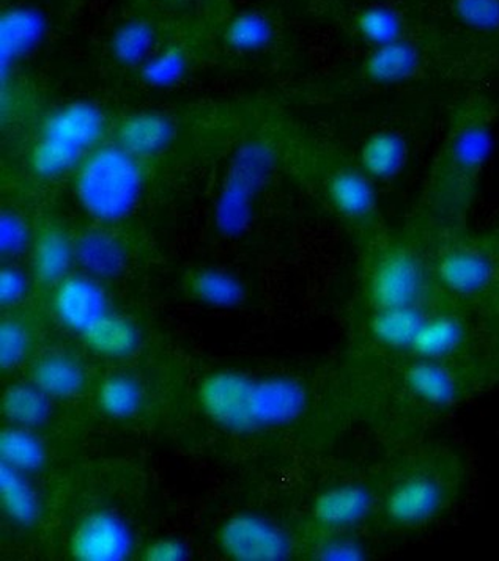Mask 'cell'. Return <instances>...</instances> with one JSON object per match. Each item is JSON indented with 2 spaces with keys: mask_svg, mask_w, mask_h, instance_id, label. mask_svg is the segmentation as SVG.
<instances>
[{
  "mask_svg": "<svg viewBox=\"0 0 499 561\" xmlns=\"http://www.w3.org/2000/svg\"><path fill=\"white\" fill-rule=\"evenodd\" d=\"M0 505L20 527H34L42 514L37 491L23 472L0 462Z\"/></svg>",
  "mask_w": 499,
  "mask_h": 561,
  "instance_id": "ffe728a7",
  "label": "cell"
},
{
  "mask_svg": "<svg viewBox=\"0 0 499 561\" xmlns=\"http://www.w3.org/2000/svg\"><path fill=\"white\" fill-rule=\"evenodd\" d=\"M318 559L324 561H364L367 559L364 546L353 538H332L321 545Z\"/></svg>",
  "mask_w": 499,
  "mask_h": 561,
  "instance_id": "8d00e7d4",
  "label": "cell"
},
{
  "mask_svg": "<svg viewBox=\"0 0 499 561\" xmlns=\"http://www.w3.org/2000/svg\"><path fill=\"white\" fill-rule=\"evenodd\" d=\"M199 407L219 428L237 434L282 428L306 412L305 386L287 376L254 378L241 371H216L199 387Z\"/></svg>",
  "mask_w": 499,
  "mask_h": 561,
  "instance_id": "6da1fadb",
  "label": "cell"
},
{
  "mask_svg": "<svg viewBox=\"0 0 499 561\" xmlns=\"http://www.w3.org/2000/svg\"><path fill=\"white\" fill-rule=\"evenodd\" d=\"M104 115L89 101L65 104L43 122L31 151V169L38 179L56 180L76 170L100 147Z\"/></svg>",
  "mask_w": 499,
  "mask_h": 561,
  "instance_id": "3957f363",
  "label": "cell"
},
{
  "mask_svg": "<svg viewBox=\"0 0 499 561\" xmlns=\"http://www.w3.org/2000/svg\"><path fill=\"white\" fill-rule=\"evenodd\" d=\"M53 311L59 323L73 334L84 335L111 313L106 289L90 275H68L56 285Z\"/></svg>",
  "mask_w": 499,
  "mask_h": 561,
  "instance_id": "52a82bcc",
  "label": "cell"
},
{
  "mask_svg": "<svg viewBox=\"0 0 499 561\" xmlns=\"http://www.w3.org/2000/svg\"><path fill=\"white\" fill-rule=\"evenodd\" d=\"M118 145L137 159L165 153L175 139L172 119L159 112H137L121 123Z\"/></svg>",
  "mask_w": 499,
  "mask_h": 561,
  "instance_id": "7c38bea8",
  "label": "cell"
},
{
  "mask_svg": "<svg viewBox=\"0 0 499 561\" xmlns=\"http://www.w3.org/2000/svg\"><path fill=\"white\" fill-rule=\"evenodd\" d=\"M329 201L342 216L363 219L377 205V194L371 176L356 170H342L329 181Z\"/></svg>",
  "mask_w": 499,
  "mask_h": 561,
  "instance_id": "7402d4cb",
  "label": "cell"
},
{
  "mask_svg": "<svg viewBox=\"0 0 499 561\" xmlns=\"http://www.w3.org/2000/svg\"><path fill=\"white\" fill-rule=\"evenodd\" d=\"M424 289L421 263L408 252H393L375 267L372 299L378 309L415 307Z\"/></svg>",
  "mask_w": 499,
  "mask_h": 561,
  "instance_id": "ba28073f",
  "label": "cell"
},
{
  "mask_svg": "<svg viewBox=\"0 0 499 561\" xmlns=\"http://www.w3.org/2000/svg\"><path fill=\"white\" fill-rule=\"evenodd\" d=\"M195 298L213 309H235L245 299L240 278L223 270H202L191 280Z\"/></svg>",
  "mask_w": 499,
  "mask_h": 561,
  "instance_id": "f1b7e54d",
  "label": "cell"
},
{
  "mask_svg": "<svg viewBox=\"0 0 499 561\" xmlns=\"http://www.w3.org/2000/svg\"><path fill=\"white\" fill-rule=\"evenodd\" d=\"M443 505V488L435 478L416 476L400 481L386 497V514L399 526H419L432 519Z\"/></svg>",
  "mask_w": 499,
  "mask_h": 561,
  "instance_id": "30bf717a",
  "label": "cell"
},
{
  "mask_svg": "<svg viewBox=\"0 0 499 561\" xmlns=\"http://www.w3.org/2000/svg\"><path fill=\"white\" fill-rule=\"evenodd\" d=\"M495 139L484 125H469L463 128L452 145V158L458 168L475 172L487 164L494 153Z\"/></svg>",
  "mask_w": 499,
  "mask_h": 561,
  "instance_id": "f546056e",
  "label": "cell"
},
{
  "mask_svg": "<svg viewBox=\"0 0 499 561\" xmlns=\"http://www.w3.org/2000/svg\"><path fill=\"white\" fill-rule=\"evenodd\" d=\"M75 172L76 202L87 216L117 224L135 213L143 197L144 170L121 145H100Z\"/></svg>",
  "mask_w": 499,
  "mask_h": 561,
  "instance_id": "7a4b0ae2",
  "label": "cell"
},
{
  "mask_svg": "<svg viewBox=\"0 0 499 561\" xmlns=\"http://www.w3.org/2000/svg\"><path fill=\"white\" fill-rule=\"evenodd\" d=\"M358 31L365 42L377 46L389 45L402 38V18L396 10L385 5L368 7L358 18Z\"/></svg>",
  "mask_w": 499,
  "mask_h": 561,
  "instance_id": "1f68e13d",
  "label": "cell"
},
{
  "mask_svg": "<svg viewBox=\"0 0 499 561\" xmlns=\"http://www.w3.org/2000/svg\"><path fill=\"white\" fill-rule=\"evenodd\" d=\"M186 67V57L182 50L168 48L154 54L140 67V72L148 85L155 87V89H169L182 81Z\"/></svg>",
  "mask_w": 499,
  "mask_h": 561,
  "instance_id": "d6a6232c",
  "label": "cell"
},
{
  "mask_svg": "<svg viewBox=\"0 0 499 561\" xmlns=\"http://www.w3.org/2000/svg\"><path fill=\"white\" fill-rule=\"evenodd\" d=\"M273 39V25L263 14H238L226 28V42L238 53H257L265 49Z\"/></svg>",
  "mask_w": 499,
  "mask_h": 561,
  "instance_id": "4dcf8cb0",
  "label": "cell"
},
{
  "mask_svg": "<svg viewBox=\"0 0 499 561\" xmlns=\"http://www.w3.org/2000/svg\"><path fill=\"white\" fill-rule=\"evenodd\" d=\"M70 550L79 561H125L135 550V535L121 514L97 510L79 520Z\"/></svg>",
  "mask_w": 499,
  "mask_h": 561,
  "instance_id": "8992f818",
  "label": "cell"
},
{
  "mask_svg": "<svg viewBox=\"0 0 499 561\" xmlns=\"http://www.w3.org/2000/svg\"><path fill=\"white\" fill-rule=\"evenodd\" d=\"M32 382L50 398L68 400L84 393V367L70 354L50 353L39 357L32 368Z\"/></svg>",
  "mask_w": 499,
  "mask_h": 561,
  "instance_id": "9a60e30c",
  "label": "cell"
},
{
  "mask_svg": "<svg viewBox=\"0 0 499 561\" xmlns=\"http://www.w3.org/2000/svg\"><path fill=\"white\" fill-rule=\"evenodd\" d=\"M462 342L463 328L455 318H427L411 351L427 360H441L452 356Z\"/></svg>",
  "mask_w": 499,
  "mask_h": 561,
  "instance_id": "83f0119b",
  "label": "cell"
},
{
  "mask_svg": "<svg viewBox=\"0 0 499 561\" xmlns=\"http://www.w3.org/2000/svg\"><path fill=\"white\" fill-rule=\"evenodd\" d=\"M220 550L235 561H284L292 542L284 530L259 514L229 517L219 530Z\"/></svg>",
  "mask_w": 499,
  "mask_h": 561,
  "instance_id": "5b68a950",
  "label": "cell"
},
{
  "mask_svg": "<svg viewBox=\"0 0 499 561\" xmlns=\"http://www.w3.org/2000/svg\"><path fill=\"white\" fill-rule=\"evenodd\" d=\"M426 320L424 313L416 306L378 309L371 331L379 345L389 350H411Z\"/></svg>",
  "mask_w": 499,
  "mask_h": 561,
  "instance_id": "cb8c5ba5",
  "label": "cell"
},
{
  "mask_svg": "<svg viewBox=\"0 0 499 561\" xmlns=\"http://www.w3.org/2000/svg\"><path fill=\"white\" fill-rule=\"evenodd\" d=\"M29 291L27 277L18 267L5 266L0 271V304L3 307L18 306Z\"/></svg>",
  "mask_w": 499,
  "mask_h": 561,
  "instance_id": "74e56055",
  "label": "cell"
},
{
  "mask_svg": "<svg viewBox=\"0 0 499 561\" xmlns=\"http://www.w3.org/2000/svg\"><path fill=\"white\" fill-rule=\"evenodd\" d=\"M421 67V54L407 39L377 46L365 61L368 78L379 85H397L410 81Z\"/></svg>",
  "mask_w": 499,
  "mask_h": 561,
  "instance_id": "2e32d148",
  "label": "cell"
},
{
  "mask_svg": "<svg viewBox=\"0 0 499 561\" xmlns=\"http://www.w3.org/2000/svg\"><path fill=\"white\" fill-rule=\"evenodd\" d=\"M273 150L246 142L235 151L215 205V226L227 238H240L252 226L256 198L273 175Z\"/></svg>",
  "mask_w": 499,
  "mask_h": 561,
  "instance_id": "277c9868",
  "label": "cell"
},
{
  "mask_svg": "<svg viewBox=\"0 0 499 561\" xmlns=\"http://www.w3.org/2000/svg\"><path fill=\"white\" fill-rule=\"evenodd\" d=\"M190 556L182 539L159 538L151 542L146 550L148 561H184Z\"/></svg>",
  "mask_w": 499,
  "mask_h": 561,
  "instance_id": "f35d334b",
  "label": "cell"
},
{
  "mask_svg": "<svg viewBox=\"0 0 499 561\" xmlns=\"http://www.w3.org/2000/svg\"><path fill=\"white\" fill-rule=\"evenodd\" d=\"M45 444L32 430L14 426L0 434V462L23 473L38 472L46 465Z\"/></svg>",
  "mask_w": 499,
  "mask_h": 561,
  "instance_id": "4316f807",
  "label": "cell"
},
{
  "mask_svg": "<svg viewBox=\"0 0 499 561\" xmlns=\"http://www.w3.org/2000/svg\"><path fill=\"white\" fill-rule=\"evenodd\" d=\"M157 34L144 20H129L115 28L111 38L114 59L125 67H143L154 56Z\"/></svg>",
  "mask_w": 499,
  "mask_h": 561,
  "instance_id": "484cf974",
  "label": "cell"
},
{
  "mask_svg": "<svg viewBox=\"0 0 499 561\" xmlns=\"http://www.w3.org/2000/svg\"><path fill=\"white\" fill-rule=\"evenodd\" d=\"M48 31L45 14L32 7H12L0 16V75L38 48Z\"/></svg>",
  "mask_w": 499,
  "mask_h": 561,
  "instance_id": "9c48e42d",
  "label": "cell"
},
{
  "mask_svg": "<svg viewBox=\"0 0 499 561\" xmlns=\"http://www.w3.org/2000/svg\"><path fill=\"white\" fill-rule=\"evenodd\" d=\"M436 274L447 291L473 296L490 285L494 264L479 252L452 251L440 260Z\"/></svg>",
  "mask_w": 499,
  "mask_h": 561,
  "instance_id": "5bb4252c",
  "label": "cell"
},
{
  "mask_svg": "<svg viewBox=\"0 0 499 561\" xmlns=\"http://www.w3.org/2000/svg\"><path fill=\"white\" fill-rule=\"evenodd\" d=\"M53 398L34 382L13 383L2 398L5 417L20 428L35 430L45 425L53 414Z\"/></svg>",
  "mask_w": 499,
  "mask_h": 561,
  "instance_id": "603a6c76",
  "label": "cell"
},
{
  "mask_svg": "<svg viewBox=\"0 0 499 561\" xmlns=\"http://www.w3.org/2000/svg\"><path fill=\"white\" fill-rule=\"evenodd\" d=\"M31 233L23 217L3 211L0 216V252L3 256H18L27 251Z\"/></svg>",
  "mask_w": 499,
  "mask_h": 561,
  "instance_id": "d590c367",
  "label": "cell"
},
{
  "mask_svg": "<svg viewBox=\"0 0 499 561\" xmlns=\"http://www.w3.org/2000/svg\"><path fill=\"white\" fill-rule=\"evenodd\" d=\"M97 403L106 417L129 420L136 417L143 409L144 390L133 376L115 373L101 381Z\"/></svg>",
  "mask_w": 499,
  "mask_h": 561,
  "instance_id": "d4e9b609",
  "label": "cell"
},
{
  "mask_svg": "<svg viewBox=\"0 0 499 561\" xmlns=\"http://www.w3.org/2000/svg\"><path fill=\"white\" fill-rule=\"evenodd\" d=\"M455 14L477 32L499 31V0H455Z\"/></svg>",
  "mask_w": 499,
  "mask_h": 561,
  "instance_id": "836d02e7",
  "label": "cell"
},
{
  "mask_svg": "<svg viewBox=\"0 0 499 561\" xmlns=\"http://www.w3.org/2000/svg\"><path fill=\"white\" fill-rule=\"evenodd\" d=\"M372 494L361 484H341L321 492L314 503V516L321 526L349 528L363 523L372 510Z\"/></svg>",
  "mask_w": 499,
  "mask_h": 561,
  "instance_id": "4fadbf2b",
  "label": "cell"
},
{
  "mask_svg": "<svg viewBox=\"0 0 499 561\" xmlns=\"http://www.w3.org/2000/svg\"><path fill=\"white\" fill-rule=\"evenodd\" d=\"M76 262L75 242L57 228L43 231L32 251L35 277L42 284L57 285L70 275Z\"/></svg>",
  "mask_w": 499,
  "mask_h": 561,
  "instance_id": "ac0fdd59",
  "label": "cell"
},
{
  "mask_svg": "<svg viewBox=\"0 0 499 561\" xmlns=\"http://www.w3.org/2000/svg\"><path fill=\"white\" fill-rule=\"evenodd\" d=\"M82 339L87 347L97 356L112 358V360L135 356L140 347L139 328L128 318L112 311L92 325Z\"/></svg>",
  "mask_w": 499,
  "mask_h": 561,
  "instance_id": "e0dca14e",
  "label": "cell"
},
{
  "mask_svg": "<svg viewBox=\"0 0 499 561\" xmlns=\"http://www.w3.org/2000/svg\"><path fill=\"white\" fill-rule=\"evenodd\" d=\"M29 335L23 324L3 321L0 324V367L13 370L23 364L29 353Z\"/></svg>",
  "mask_w": 499,
  "mask_h": 561,
  "instance_id": "e575fe53",
  "label": "cell"
},
{
  "mask_svg": "<svg viewBox=\"0 0 499 561\" xmlns=\"http://www.w3.org/2000/svg\"><path fill=\"white\" fill-rule=\"evenodd\" d=\"M76 262L97 280H114L128 266V251L121 238L104 228L84 231L75 241Z\"/></svg>",
  "mask_w": 499,
  "mask_h": 561,
  "instance_id": "8fae6325",
  "label": "cell"
},
{
  "mask_svg": "<svg viewBox=\"0 0 499 561\" xmlns=\"http://www.w3.org/2000/svg\"><path fill=\"white\" fill-rule=\"evenodd\" d=\"M405 381L408 390L429 407H451L457 398V381L454 375L440 364V360L421 358L408 368Z\"/></svg>",
  "mask_w": 499,
  "mask_h": 561,
  "instance_id": "44dd1931",
  "label": "cell"
},
{
  "mask_svg": "<svg viewBox=\"0 0 499 561\" xmlns=\"http://www.w3.org/2000/svg\"><path fill=\"white\" fill-rule=\"evenodd\" d=\"M408 161L407 140L399 133L372 134L361 148V165L365 175L379 181L396 179Z\"/></svg>",
  "mask_w": 499,
  "mask_h": 561,
  "instance_id": "d6986e66",
  "label": "cell"
}]
</instances>
